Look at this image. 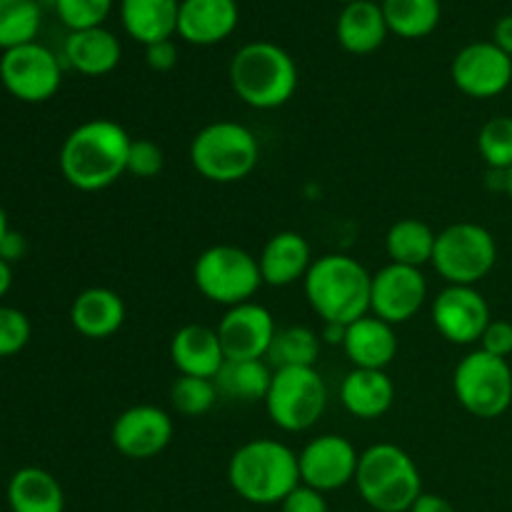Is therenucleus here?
I'll return each mask as SVG.
<instances>
[{
	"mask_svg": "<svg viewBox=\"0 0 512 512\" xmlns=\"http://www.w3.org/2000/svg\"><path fill=\"white\" fill-rule=\"evenodd\" d=\"M478 150L485 163L498 173H508L512 168V118L498 115L490 118L478 133Z\"/></svg>",
	"mask_w": 512,
	"mask_h": 512,
	"instance_id": "nucleus-34",
	"label": "nucleus"
},
{
	"mask_svg": "<svg viewBox=\"0 0 512 512\" xmlns=\"http://www.w3.org/2000/svg\"><path fill=\"white\" fill-rule=\"evenodd\" d=\"M193 280L210 303L225 308L250 303L263 285L258 258L235 245H213L203 250L193 265Z\"/></svg>",
	"mask_w": 512,
	"mask_h": 512,
	"instance_id": "nucleus-7",
	"label": "nucleus"
},
{
	"mask_svg": "<svg viewBox=\"0 0 512 512\" xmlns=\"http://www.w3.org/2000/svg\"><path fill=\"white\" fill-rule=\"evenodd\" d=\"M320 335L305 325H288L278 328L268 350V365L273 370L280 368H315L320 355Z\"/></svg>",
	"mask_w": 512,
	"mask_h": 512,
	"instance_id": "nucleus-31",
	"label": "nucleus"
},
{
	"mask_svg": "<svg viewBox=\"0 0 512 512\" xmlns=\"http://www.w3.org/2000/svg\"><path fill=\"white\" fill-rule=\"evenodd\" d=\"M110 440L123 458L150 460L173 440V418L158 405H133L115 418Z\"/></svg>",
	"mask_w": 512,
	"mask_h": 512,
	"instance_id": "nucleus-16",
	"label": "nucleus"
},
{
	"mask_svg": "<svg viewBox=\"0 0 512 512\" xmlns=\"http://www.w3.org/2000/svg\"><path fill=\"white\" fill-rule=\"evenodd\" d=\"M480 350L495 355V358H505L512 355V323L510 320H490L485 328L483 338H480Z\"/></svg>",
	"mask_w": 512,
	"mask_h": 512,
	"instance_id": "nucleus-38",
	"label": "nucleus"
},
{
	"mask_svg": "<svg viewBox=\"0 0 512 512\" xmlns=\"http://www.w3.org/2000/svg\"><path fill=\"white\" fill-rule=\"evenodd\" d=\"M30 320L23 310L0 305V358L18 355L30 343Z\"/></svg>",
	"mask_w": 512,
	"mask_h": 512,
	"instance_id": "nucleus-36",
	"label": "nucleus"
},
{
	"mask_svg": "<svg viewBox=\"0 0 512 512\" xmlns=\"http://www.w3.org/2000/svg\"><path fill=\"white\" fill-rule=\"evenodd\" d=\"M493 43L512 58V13L503 15L493 28Z\"/></svg>",
	"mask_w": 512,
	"mask_h": 512,
	"instance_id": "nucleus-43",
	"label": "nucleus"
},
{
	"mask_svg": "<svg viewBox=\"0 0 512 512\" xmlns=\"http://www.w3.org/2000/svg\"><path fill=\"white\" fill-rule=\"evenodd\" d=\"M133 138L110 118H93L70 130L60 145L58 165L63 178L83 193L110 188L128 173Z\"/></svg>",
	"mask_w": 512,
	"mask_h": 512,
	"instance_id": "nucleus-1",
	"label": "nucleus"
},
{
	"mask_svg": "<svg viewBox=\"0 0 512 512\" xmlns=\"http://www.w3.org/2000/svg\"><path fill=\"white\" fill-rule=\"evenodd\" d=\"M395 400V385L385 370L353 368L340 383V403L353 418H383Z\"/></svg>",
	"mask_w": 512,
	"mask_h": 512,
	"instance_id": "nucleus-25",
	"label": "nucleus"
},
{
	"mask_svg": "<svg viewBox=\"0 0 512 512\" xmlns=\"http://www.w3.org/2000/svg\"><path fill=\"white\" fill-rule=\"evenodd\" d=\"M165 165V155L163 148L153 140L138 138L130 143V153H128V173L135 175V178H155V175L163 170Z\"/></svg>",
	"mask_w": 512,
	"mask_h": 512,
	"instance_id": "nucleus-37",
	"label": "nucleus"
},
{
	"mask_svg": "<svg viewBox=\"0 0 512 512\" xmlns=\"http://www.w3.org/2000/svg\"><path fill=\"white\" fill-rule=\"evenodd\" d=\"M408 512H455V508L448 498H443V495L423 493Z\"/></svg>",
	"mask_w": 512,
	"mask_h": 512,
	"instance_id": "nucleus-42",
	"label": "nucleus"
},
{
	"mask_svg": "<svg viewBox=\"0 0 512 512\" xmlns=\"http://www.w3.org/2000/svg\"><path fill=\"white\" fill-rule=\"evenodd\" d=\"M260 143L253 130L235 120L205 125L190 143V163L210 183H238L255 170Z\"/></svg>",
	"mask_w": 512,
	"mask_h": 512,
	"instance_id": "nucleus-6",
	"label": "nucleus"
},
{
	"mask_svg": "<svg viewBox=\"0 0 512 512\" xmlns=\"http://www.w3.org/2000/svg\"><path fill=\"white\" fill-rule=\"evenodd\" d=\"M450 75L455 88L468 98H495L512 83V58L493 40H478L458 50Z\"/></svg>",
	"mask_w": 512,
	"mask_h": 512,
	"instance_id": "nucleus-13",
	"label": "nucleus"
},
{
	"mask_svg": "<svg viewBox=\"0 0 512 512\" xmlns=\"http://www.w3.org/2000/svg\"><path fill=\"white\" fill-rule=\"evenodd\" d=\"M230 88L255 110H275L290 103L298 90V65L293 55L270 40L245 43L228 68Z\"/></svg>",
	"mask_w": 512,
	"mask_h": 512,
	"instance_id": "nucleus-3",
	"label": "nucleus"
},
{
	"mask_svg": "<svg viewBox=\"0 0 512 512\" xmlns=\"http://www.w3.org/2000/svg\"><path fill=\"white\" fill-rule=\"evenodd\" d=\"M345 355L353 368L385 370L398 355V335L395 325L385 323L378 315L368 313L348 325L345 330Z\"/></svg>",
	"mask_w": 512,
	"mask_h": 512,
	"instance_id": "nucleus-19",
	"label": "nucleus"
},
{
	"mask_svg": "<svg viewBox=\"0 0 512 512\" xmlns=\"http://www.w3.org/2000/svg\"><path fill=\"white\" fill-rule=\"evenodd\" d=\"M453 390L458 403L475 418H500L512 403V370L508 360L495 358L485 350H473L455 368Z\"/></svg>",
	"mask_w": 512,
	"mask_h": 512,
	"instance_id": "nucleus-10",
	"label": "nucleus"
},
{
	"mask_svg": "<svg viewBox=\"0 0 512 512\" xmlns=\"http://www.w3.org/2000/svg\"><path fill=\"white\" fill-rule=\"evenodd\" d=\"M360 453L343 435H318L298 453L300 483L318 493H333L355 483Z\"/></svg>",
	"mask_w": 512,
	"mask_h": 512,
	"instance_id": "nucleus-12",
	"label": "nucleus"
},
{
	"mask_svg": "<svg viewBox=\"0 0 512 512\" xmlns=\"http://www.w3.org/2000/svg\"><path fill=\"white\" fill-rule=\"evenodd\" d=\"M170 360L180 375L215 380L225 363L218 330L198 323L183 325L170 340Z\"/></svg>",
	"mask_w": 512,
	"mask_h": 512,
	"instance_id": "nucleus-20",
	"label": "nucleus"
},
{
	"mask_svg": "<svg viewBox=\"0 0 512 512\" xmlns=\"http://www.w3.org/2000/svg\"><path fill=\"white\" fill-rule=\"evenodd\" d=\"M10 512H65L58 478L43 468H20L8 480Z\"/></svg>",
	"mask_w": 512,
	"mask_h": 512,
	"instance_id": "nucleus-27",
	"label": "nucleus"
},
{
	"mask_svg": "<svg viewBox=\"0 0 512 512\" xmlns=\"http://www.w3.org/2000/svg\"><path fill=\"white\" fill-rule=\"evenodd\" d=\"M388 30L398 38L418 40L433 33L443 15L440 0H380Z\"/></svg>",
	"mask_w": 512,
	"mask_h": 512,
	"instance_id": "nucleus-30",
	"label": "nucleus"
},
{
	"mask_svg": "<svg viewBox=\"0 0 512 512\" xmlns=\"http://www.w3.org/2000/svg\"><path fill=\"white\" fill-rule=\"evenodd\" d=\"M433 323L448 343H478L490 323L488 300L475 285H448L433 303Z\"/></svg>",
	"mask_w": 512,
	"mask_h": 512,
	"instance_id": "nucleus-17",
	"label": "nucleus"
},
{
	"mask_svg": "<svg viewBox=\"0 0 512 512\" xmlns=\"http://www.w3.org/2000/svg\"><path fill=\"white\" fill-rule=\"evenodd\" d=\"M65 60L73 70L88 78H100L118 68L123 58V45L118 35L105 25L88 30H73L65 38Z\"/></svg>",
	"mask_w": 512,
	"mask_h": 512,
	"instance_id": "nucleus-23",
	"label": "nucleus"
},
{
	"mask_svg": "<svg viewBox=\"0 0 512 512\" xmlns=\"http://www.w3.org/2000/svg\"><path fill=\"white\" fill-rule=\"evenodd\" d=\"M145 63L155 73H168L178 65V45L173 38L158 40V43L145 45Z\"/></svg>",
	"mask_w": 512,
	"mask_h": 512,
	"instance_id": "nucleus-40",
	"label": "nucleus"
},
{
	"mask_svg": "<svg viewBox=\"0 0 512 512\" xmlns=\"http://www.w3.org/2000/svg\"><path fill=\"white\" fill-rule=\"evenodd\" d=\"M55 10L63 25L73 30L100 28L113 10V0H55Z\"/></svg>",
	"mask_w": 512,
	"mask_h": 512,
	"instance_id": "nucleus-35",
	"label": "nucleus"
},
{
	"mask_svg": "<svg viewBox=\"0 0 512 512\" xmlns=\"http://www.w3.org/2000/svg\"><path fill=\"white\" fill-rule=\"evenodd\" d=\"M238 0H180L178 35L190 45H218L238 28Z\"/></svg>",
	"mask_w": 512,
	"mask_h": 512,
	"instance_id": "nucleus-18",
	"label": "nucleus"
},
{
	"mask_svg": "<svg viewBox=\"0 0 512 512\" xmlns=\"http://www.w3.org/2000/svg\"><path fill=\"white\" fill-rule=\"evenodd\" d=\"M355 485L375 512H408L423 495L418 465L393 443L370 445L360 453Z\"/></svg>",
	"mask_w": 512,
	"mask_h": 512,
	"instance_id": "nucleus-5",
	"label": "nucleus"
},
{
	"mask_svg": "<svg viewBox=\"0 0 512 512\" xmlns=\"http://www.w3.org/2000/svg\"><path fill=\"white\" fill-rule=\"evenodd\" d=\"M435 240H438V233L428 223L418 218H405L390 225L385 235V250H388L390 263L423 268L425 263H433Z\"/></svg>",
	"mask_w": 512,
	"mask_h": 512,
	"instance_id": "nucleus-29",
	"label": "nucleus"
},
{
	"mask_svg": "<svg viewBox=\"0 0 512 512\" xmlns=\"http://www.w3.org/2000/svg\"><path fill=\"white\" fill-rule=\"evenodd\" d=\"M280 512H328V500L323 493L300 483L288 498L280 503Z\"/></svg>",
	"mask_w": 512,
	"mask_h": 512,
	"instance_id": "nucleus-39",
	"label": "nucleus"
},
{
	"mask_svg": "<svg viewBox=\"0 0 512 512\" xmlns=\"http://www.w3.org/2000/svg\"><path fill=\"white\" fill-rule=\"evenodd\" d=\"M225 360H265L275 333V318L265 305L240 303L225 310L218 323Z\"/></svg>",
	"mask_w": 512,
	"mask_h": 512,
	"instance_id": "nucleus-15",
	"label": "nucleus"
},
{
	"mask_svg": "<svg viewBox=\"0 0 512 512\" xmlns=\"http://www.w3.org/2000/svg\"><path fill=\"white\" fill-rule=\"evenodd\" d=\"M180 0H120V23L140 45L178 35Z\"/></svg>",
	"mask_w": 512,
	"mask_h": 512,
	"instance_id": "nucleus-26",
	"label": "nucleus"
},
{
	"mask_svg": "<svg viewBox=\"0 0 512 512\" xmlns=\"http://www.w3.org/2000/svg\"><path fill=\"white\" fill-rule=\"evenodd\" d=\"M70 323L83 338H113L125 323V303L115 290L88 288L70 305Z\"/></svg>",
	"mask_w": 512,
	"mask_h": 512,
	"instance_id": "nucleus-24",
	"label": "nucleus"
},
{
	"mask_svg": "<svg viewBox=\"0 0 512 512\" xmlns=\"http://www.w3.org/2000/svg\"><path fill=\"white\" fill-rule=\"evenodd\" d=\"M258 265L265 285L288 288L298 280H305L310 265H313V250L303 235L295 230H283L265 243Z\"/></svg>",
	"mask_w": 512,
	"mask_h": 512,
	"instance_id": "nucleus-21",
	"label": "nucleus"
},
{
	"mask_svg": "<svg viewBox=\"0 0 512 512\" xmlns=\"http://www.w3.org/2000/svg\"><path fill=\"white\" fill-rule=\"evenodd\" d=\"M303 285L310 308L323 323L350 325L370 313L373 275L350 255L328 253L313 260Z\"/></svg>",
	"mask_w": 512,
	"mask_h": 512,
	"instance_id": "nucleus-4",
	"label": "nucleus"
},
{
	"mask_svg": "<svg viewBox=\"0 0 512 512\" xmlns=\"http://www.w3.org/2000/svg\"><path fill=\"white\" fill-rule=\"evenodd\" d=\"M0 83L20 103H45L63 83V68L53 50L40 43L3 50Z\"/></svg>",
	"mask_w": 512,
	"mask_h": 512,
	"instance_id": "nucleus-11",
	"label": "nucleus"
},
{
	"mask_svg": "<svg viewBox=\"0 0 512 512\" xmlns=\"http://www.w3.org/2000/svg\"><path fill=\"white\" fill-rule=\"evenodd\" d=\"M505 190H508V195L512 198V168L505 173Z\"/></svg>",
	"mask_w": 512,
	"mask_h": 512,
	"instance_id": "nucleus-47",
	"label": "nucleus"
},
{
	"mask_svg": "<svg viewBox=\"0 0 512 512\" xmlns=\"http://www.w3.org/2000/svg\"><path fill=\"white\" fill-rule=\"evenodd\" d=\"M425 298H428V280H425L423 270L388 263L373 275L370 313L390 325L408 323L423 308Z\"/></svg>",
	"mask_w": 512,
	"mask_h": 512,
	"instance_id": "nucleus-14",
	"label": "nucleus"
},
{
	"mask_svg": "<svg viewBox=\"0 0 512 512\" xmlns=\"http://www.w3.org/2000/svg\"><path fill=\"white\" fill-rule=\"evenodd\" d=\"M388 33L380 0H348L335 23L338 43L353 55H368L383 48Z\"/></svg>",
	"mask_w": 512,
	"mask_h": 512,
	"instance_id": "nucleus-22",
	"label": "nucleus"
},
{
	"mask_svg": "<svg viewBox=\"0 0 512 512\" xmlns=\"http://www.w3.org/2000/svg\"><path fill=\"white\" fill-rule=\"evenodd\" d=\"M43 13L38 0H0V48L35 43Z\"/></svg>",
	"mask_w": 512,
	"mask_h": 512,
	"instance_id": "nucleus-32",
	"label": "nucleus"
},
{
	"mask_svg": "<svg viewBox=\"0 0 512 512\" xmlns=\"http://www.w3.org/2000/svg\"><path fill=\"white\" fill-rule=\"evenodd\" d=\"M328 408V385L315 368L273 370L265 410L273 425L285 433H305Z\"/></svg>",
	"mask_w": 512,
	"mask_h": 512,
	"instance_id": "nucleus-8",
	"label": "nucleus"
},
{
	"mask_svg": "<svg viewBox=\"0 0 512 512\" xmlns=\"http://www.w3.org/2000/svg\"><path fill=\"white\" fill-rule=\"evenodd\" d=\"M8 230H10V223H8V213H5V210H3V205H0V240H3L5 235H8Z\"/></svg>",
	"mask_w": 512,
	"mask_h": 512,
	"instance_id": "nucleus-46",
	"label": "nucleus"
},
{
	"mask_svg": "<svg viewBox=\"0 0 512 512\" xmlns=\"http://www.w3.org/2000/svg\"><path fill=\"white\" fill-rule=\"evenodd\" d=\"M498 263L493 233L478 223H453L435 240L433 268L448 285H475Z\"/></svg>",
	"mask_w": 512,
	"mask_h": 512,
	"instance_id": "nucleus-9",
	"label": "nucleus"
},
{
	"mask_svg": "<svg viewBox=\"0 0 512 512\" xmlns=\"http://www.w3.org/2000/svg\"><path fill=\"white\" fill-rule=\"evenodd\" d=\"M228 483L250 505H280L300 485L298 453L273 438L240 445L228 463Z\"/></svg>",
	"mask_w": 512,
	"mask_h": 512,
	"instance_id": "nucleus-2",
	"label": "nucleus"
},
{
	"mask_svg": "<svg viewBox=\"0 0 512 512\" xmlns=\"http://www.w3.org/2000/svg\"><path fill=\"white\" fill-rule=\"evenodd\" d=\"M345 330L348 325L340 323H323V330H320V340L328 345H343L345 343Z\"/></svg>",
	"mask_w": 512,
	"mask_h": 512,
	"instance_id": "nucleus-44",
	"label": "nucleus"
},
{
	"mask_svg": "<svg viewBox=\"0 0 512 512\" xmlns=\"http://www.w3.org/2000/svg\"><path fill=\"white\" fill-rule=\"evenodd\" d=\"M10 285H13V270H10V265L5 260H0V300L8 295Z\"/></svg>",
	"mask_w": 512,
	"mask_h": 512,
	"instance_id": "nucleus-45",
	"label": "nucleus"
},
{
	"mask_svg": "<svg viewBox=\"0 0 512 512\" xmlns=\"http://www.w3.org/2000/svg\"><path fill=\"white\" fill-rule=\"evenodd\" d=\"M218 385L210 378H193V375H180L173 385H170V403H173L175 413L185 415V418H200V415L210 413L218 400Z\"/></svg>",
	"mask_w": 512,
	"mask_h": 512,
	"instance_id": "nucleus-33",
	"label": "nucleus"
},
{
	"mask_svg": "<svg viewBox=\"0 0 512 512\" xmlns=\"http://www.w3.org/2000/svg\"><path fill=\"white\" fill-rule=\"evenodd\" d=\"M25 253H28V240H25L23 233L10 228L8 235L0 240V260H5L10 265L15 260H23Z\"/></svg>",
	"mask_w": 512,
	"mask_h": 512,
	"instance_id": "nucleus-41",
	"label": "nucleus"
},
{
	"mask_svg": "<svg viewBox=\"0 0 512 512\" xmlns=\"http://www.w3.org/2000/svg\"><path fill=\"white\" fill-rule=\"evenodd\" d=\"M273 370L268 360H225L220 373L215 375V385L223 398L238 403H258L270 390Z\"/></svg>",
	"mask_w": 512,
	"mask_h": 512,
	"instance_id": "nucleus-28",
	"label": "nucleus"
}]
</instances>
